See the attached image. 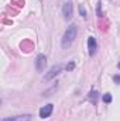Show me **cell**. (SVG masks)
Here are the masks:
<instances>
[{
    "label": "cell",
    "instance_id": "1",
    "mask_svg": "<svg viewBox=\"0 0 120 121\" xmlns=\"http://www.w3.org/2000/svg\"><path fill=\"white\" fill-rule=\"evenodd\" d=\"M76 32H78V27L75 24H71L66 28V31L64 32V37H62V48H68L72 45V42L76 38Z\"/></svg>",
    "mask_w": 120,
    "mask_h": 121
},
{
    "label": "cell",
    "instance_id": "2",
    "mask_svg": "<svg viewBox=\"0 0 120 121\" xmlns=\"http://www.w3.org/2000/svg\"><path fill=\"white\" fill-rule=\"evenodd\" d=\"M62 69H64V65H62V63H57V65H54V66L45 73V76H44V82H50V80H52L55 76H58L61 72H62Z\"/></svg>",
    "mask_w": 120,
    "mask_h": 121
},
{
    "label": "cell",
    "instance_id": "3",
    "mask_svg": "<svg viewBox=\"0 0 120 121\" xmlns=\"http://www.w3.org/2000/svg\"><path fill=\"white\" fill-rule=\"evenodd\" d=\"M62 14H64V18L68 21L72 18V14H74V6L71 1H66L64 6H62Z\"/></svg>",
    "mask_w": 120,
    "mask_h": 121
},
{
    "label": "cell",
    "instance_id": "4",
    "mask_svg": "<svg viewBox=\"0 0 120 121\" xmlns=\"http://www.w3.org/2000/svg\"><path fill=\"white\" fill-rule=\"evenodd\" d=\"M45 66H47V56L44 54L37 55V58H35V69L38 72H42L45 69Z\"/></svg>",
    "mask_w": 120,
    "mask_h": 121
},
{
    "label": "cell",
    "instance_id": "5",
    "mask_svg": "<svg viewBox=\"0 0 120 121\" xmlns=\"http://www.w3.org/2000/svg\"><path fill=\"white\" fill-rule=\"evenodd\" d=\"M52 110H54V104H47V106H44V107H41V110H40V117L41 118H48L51 114H52Z\"/></svg>",
    "mask_w": 120,
    "mask_h": 121
},
{
    "label": "cell",
    "instance_id": "6",
    "mask_svg": "<svg viewBox=\"0 0 120 121\" xmlns=\"http://www.w3.org/2000/svg\"><path fill=\"white\" fill-rule=\"evenodd\" d=\"M88 49H89V55H90V56H93V55L96 54L97 44H96L95 37H89V38H88Z\"/></svg>",
    "mask_w": 120,
    "mask_h": 121
},
{
    "label": "cell",
    "instance_id": "7",
    "mask_svg": "<svg viewBox=\"0 0 120 121\" xmlns=\"http://www.w3.org/2000/svg\"><path fill=\"white\" fill-rule=\"evenodd\" d=\"M31 114H23V116H16V117H7L3 118L1 121H30L31 120Z\"/></svg>",
    "mask_w": 120,
    "mask_h": 121
},
{
    "label": "cell",
    "instance_id": "8",
    "mask_svg": "<svg viewBox=\"0 0 120 121\" xmlns=\"http://www.w3.org/2000/svg\"><path fill=\"white\" fill-rule=\"evenodd\" d=\"M97 99H99V93H97V91H95V90L89 91V100H92L93 104L97 103Z\"/></svg>",
    "mask_w": 120,
    "mask_h": 121
},
{
    "label": "cell",
    "instance_id": "9",
    "mask_svg": "<svg viewBox=\"0 0 120 121\" xmlns=\"http://www.w3.org/2000/svg\"><path fill=\"white\" fill-rule=\"evenodd\" d=\"M79 13H81V16H82L83 18H86V17H88V14H86V10H85V6H83V4H79Z\"/></svg>",
    "mask_w": 120,
    "mask_h": 121
},
{
    "label": "cell",
    "instance_id": "10",
    "mask_svg": "<svg viewBox=\"0 0 120 121\" xmlns=\"http://www.w3.org/2000/svg\"><path fill=\"white\" fill-rule=\"evenodd\" d=\"M103 101H105V103H110V101H112V94H110V93H106V94L103 96Z\"/></svg>",
    "mask_w": 120,
    "mask_h": 121
},
{
    "label": "cell",
    "instance_id": "11",
    "mask_svg": "<svg viewBox=\"0 0 120 121\" xmlns=\"http://www.w3.org/2000/svg\"><path fill=\"white\" fill-rule=\"evenodd\" d=\"M75 68V62H69V65H66V70L69 72V70H72Z\"/></svg>",
    "mask_w": 120,
    "mask_h": 121
},
{
    "label": "cell",
    "instance_id": "12",
    "mask_svg": "<svg viewBox=\"0 0 120 121\" xmlns=\"http://www.w3.org/2000/svg\"><path fill=\"white\" fill-rule=\"evenodd\" d=\"M100 6H102V3L99 1V6H97V17H102V10H100Z\"/></svg>",
    "mask_w": 120,
    "mask_h": 121
},
{
    "label": "cell",
    "instance_id": "13",
    "mask_svg": "<svg viewBox=\"0 0 120 121\" xmlns=\"http://www.w3.org/2000/svg\"><path fill=\"white\" fill-rule=\"evenodd\" d=\"M113 80H115L117 85H120V76L119 75H115V76H113Z\"/></svg>",
    "mask_w": 120,
    "mask_h": 121
},
{
    "label": "cell",
    "instance_id": "14",
    "mask_svg": "<svg viewBox=\"0 0 120 121\" xmlns=\"http://www.w3.org/2000/svg\"><path fill=\"white\" fill-rule=\"evenodd\" d=\"M117 68H119V69H120V62H119V63H117Z\"/></svg>",
    "mask_w": 120,
    "mask_h": 121
}]
</instances>
